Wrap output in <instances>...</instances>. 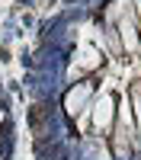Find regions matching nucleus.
I'll list each match as a JSON object with an SVG mask.
<instances>
[{
	"instance_id": "f257e3e1",
	"label": "nucleus",
	"mask_w": 141,
	"mask_h": 160,
	"mask_svg": "<svg viewBox=\"0 0 141 160\" xmlns=\"http://www.w3.org/2000/svg\"><path fill=\"white\" fill-rule=\"evenodd\" d=\"M42 118H45V106H35V109H32V125L38 128V125H42Z\"/></svg>"
}]
</instances>
